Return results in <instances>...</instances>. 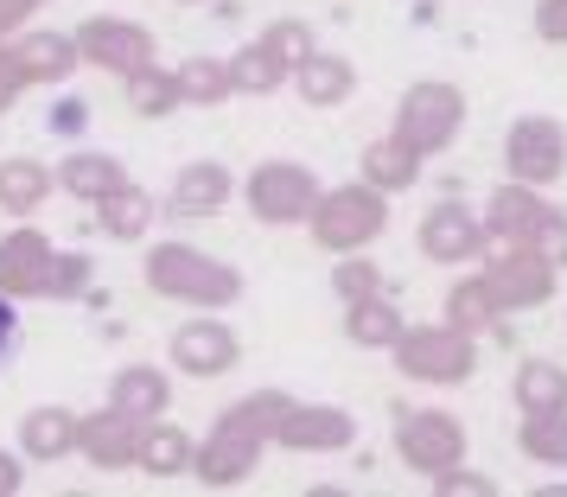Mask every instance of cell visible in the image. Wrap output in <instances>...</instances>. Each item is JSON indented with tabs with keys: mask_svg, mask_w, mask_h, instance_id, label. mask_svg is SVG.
Here are the masks:
<instances>
[{
	"mask_svg": "<svg viewBox=\"0 0 567 497\" xmlns=\"http://www.w3.org/2000/svg\"><path fill=\"white\" fill-rule=\"evenodd\" d=\"M511 395L523 415H548V408H567V370L555 358H523L511 376Z\"/></svg>",
	"mask_w": 567,
	"mask_h": 497,
	"instance_id": "cell-25",
	"label": "cell"
},
{
	"mask_svg": "<svg viewBox=\"0 0 567 497\" xmlns=\"http://www.w3.org/2000/svg\"><path fill=\"white\" fill-rule=\"evenodd\" d=\"M529 249H542V256H548L555 268H567V217H555V224H548V230L529 242Z\"/></svg>",
	"mask_w": 567,
	"mask_h": 497,
	"instance_id": "cell-41",
	"label": "cell"
},
{
	"mask_svg": "<svg viewBox=\"0 0 567 497\" xmlns=\"http://www.w3.org/2000/svg\"><path fill=\"white\" fill-rule=\"evenodd\" d=\"M122 179H128V173H122V159L115 154H71L64 166H58V185H64L71 198H83V205L109 198Z\"/></svg>",
	"mask_w": 567,
	"mask_h": 497,
	"instance_id": "cell-28",
	"label": "cell"
},
{
	"mask_svg": "<svg viewBox=\"0 0 567 497\" xmlns=\"http://www.w3.org/2000/svg\"><path fill=\"white\" fill-rule=\"evenodd\" d=\"M287 77H293V90H300L312 108H338V103L358 96V64L338 58V52H312L307 64H293Z\"/></svg>",
	"mask_w": 567,
	"mask_h": 497,
	"instance_id": "cell-19",
	"label": "cell"
},
{
	"mask_svg": "<svg viewBox=\"0 0 567 497\" xmlns=\"http://www.w3.org/2000/svg\"><path fill=\"white\" fill-rule=\"evenodd\" d=\"M192 434H185L179 421H141V453H134V466L147 472V478H179V472H192Z\"/></svg>",
	"mask_w": 567,
	"mask_h": 497,
	"instance_id": "cell-23",
	"label": "cell"
},
{
	"mask_svg": "<svg viewBox=\"0 0 567 497\" xmlns=\"http://www.w3.org/2000/svg\"><path fill=\"white\" fill-rule=\"evenodd\" d=\"M13 339H20V300H7V293H0V358L13 351Z\"/></svg>",
	"mask_w": 567,
	"mask_h": 497,
	"instance_id": "cell-44",
	"label": "cell"
},
{
	"mask_svg": "<svg viewBox=\"0 0 567 497\" xmlns=\"http://www.w3.org/2000/svg\"><path fill=\"white\" fill-rule=\"evenodd\" d=\"M96 230H103L109 242H141V236L154 230V198L134 179H122L109 198H96Z\"/></svg>",
	"mask_w": 567,
	"mask_h": 497,
	"instance_id": "cell-24",
	"label": "cell"
},
{
	"mask_svg": "<svg viewBox=\"0 0 567 497\" xmlns=\"http://www.w3.org/2000/svg\"><path fill=\"white\" fill-rule=\"evenodd\" d=\"M78 58L83 64H96V71H115V77H128L141 64H154V32L122 20V13H96V20H83L78 32Z\"/></svg>",
	"mask_w": 567,
	"mask_h": 497,
	"instance_id": "cell-10",
	"label": "cell"
},
{
	"mask_svg": "<svg viewBox=\"0 0 567 497\" xmlns=\"http://www.w3.org/2000/svg\"><path fill=\"white\" fill-rule=\"evenodd\" d=\"M32 7H45V0H32Z\"/></svg>",
	"mask_w": 567,
	"mask_h": 497,
	"instance_id": "cell-47",
	"label": "cell"
},
{
	"mask_svg": "<svg viewBox=\"0 0 567 497\" xmlns=\"http://www.w3.org/2000/svg\"><path fill=\"white\" fill-rule=\"evenodd\" d=\"M504 173L548 191L567 173V128L555 115H516L511 134H504Z\"/></svg>",
	"mask_w": 567,
	"mask_h": 497,
	"instance_id": "cell-6",
	"label": "cell"
},
{
	"mask_svg": "<svg viewBox=\"0 0 567 497\" xmlns=\"http://www.w3.org/2000/svg\"><path fill=\"white\" fill-rule=\"evenodd\" d=\"M389 358L395 370L409 376V383H434V390H453L465 383L472 370H478V339L460 332V325H402V339L389 344Z\"/></svg>",
	"mask_w": 567,
	"mask_h": 497,
	"instance_id": "cell-3",
	"label": "cell"
},
{
	"mask_svg": "<svg viewBox=\"0 0 567 497\" xmlns=\"http://www.w3.org/2000/svg\"><path fill=\"white\" fill-rule=\"evenodd\" d=\"M427 485H434L440 497H491V491H497L485 472H465V459H460V466H446V472H434Z\"/></svg>",
	"mask_w": 567,
	"mask_h": 497,
	"instance_id": "cell-38",
	"label": "cell"
},
{
	"mask_svg": "<svg viewBox=\"0 0 567 497\" xmlns=\"http://www.w3.org/2000/svg\"><path fill=\"white\" fill-rule=\"evenodd\" d=\"M465 128V90L446 77H427V83H409V96L395 103V141H409L421 159L446 154Z\"/></svg>",
	"mask_w": 567,
	"mask_h": 497,
	"instance_id": "cell-4",
	"label": "cell"
},
{
	"mask_svg": "<svg viewBox=\"0 0 567 497\" xmlns=\"http://www.w3.org/2000/svg\"><path fill=\"white\" fill-rule=\"evenodd\" d=\"M90 256H64V249H52V268H45V300H78V293H90Z\"/></svg>",
	"mask_w": 567,
	"mask_h": 497,
	"instance_id": "cell-37",
	"label": "cell"
},
{
	"mask_svg": "<svg viewBox=\"0 0 567 497\" xmlns=\"http://www.w3.org/2000/svg\"><path fill=\"white\" fill-rule=\"evenodd\" d=\"M7 58H13V71H20V83H64L71 71H78V39L71 32H45V27H20L13 39H7Z\"/></svg>",
	"mask_w": 567,
	"mask_h": 497,
	"instance_id": "cell-14",
	"label": "cell"
},
{
	"mask_svg": "<svg viewBox=\"0 0 567 497\" xmlns=\"http://www.w3.org/2000/svg\"><path fill=\"white\" fill-rule=\"evenodd\" d=\"M83 122H90V103L83 96H58L52 115H45V128L58 134V141H71V134H83Z\"/></svg>",
	"mask_w": 567,
	"mask_h": 497,
	"instance_id": "cell-39",
	"label": "cell"
},
{
	"mask_svg": "<svg viewBox=\"0 0 567 497\" xmlns=\"http://www.w3.org/2000/svg\"><path fill=\"white\" fill-rule=\"evenodd\" d=\"M141 275H147V288L159 300H179V307H198V313H217V307H230L243 293V275L230 262L205 256L198 242H154Z\"/></svg>",
	"mask_w": 567,
	"mask_h": 497,
	"instance_id": "cell-1",
	"label": "cell"
},
{
	"mask_svg": "<svg viewBox=\"0 0 567 497\" xmlns=\"http://www.w3.org/2000/svg\"><path fill=\"white\" fill-rule=\"evenodd\" d=\"M275 446L287 453H344L358 441V421L344 415L338 402H287V415L275 421Z\"/></svg>",
	"mask_w": 567,
	"mask_h": 497,
	"instance_id": "cell-11",
	"label": "cell"
},
{
	"mask_svg": "<svg viewBox=\"0 0 567 497\" xmlns=\"http://www.w3.org/2000/svg\"><path fill=\"white\" fill-rule=\"evenodd\" d=\"M52 166H39V159H0V210L7 217H32V210L52 198Z\"/></svg>",
	"mask_w": 567,
	"mask_h": 497,
	"instance_id": "cell-27",
	"label": "cell"
},
{
	"mask_svg": "<svg viewBox=\"0 0 567 497\" xmlns=\"http://www.w3.org/2000/svg\"><path fill=\"white\" fill-rule=\"evenodd\" d=\"M249 210H256L261 224H307L312 205H319V179H312L300 159H261L256 173H249Z\"/></svg>",
	"mask_w": 567,
	"mask_h": 497,
	"instance_id": "cell-8",
	"label": "cell"
},
{
	"mask_svg": "<svg viewBox=\"0 0 567 497\" xmlns=\"http://www.w3.org/2000/svg\"><path fill=\"white\" fill-rule=\"evenodd\" d=\"M224 64H230V96H275V90L287 83V71L261 52V39L256 45H243V52H230Z\"/></svg>",
	"mask_w": 567,
	"mask_h": 497,
	"instance_id": "cell-33",
	"label": "cell"
},
{
	"mask_svg": "<svg viewBox=\"0 0 567 497\" xmlns=\"http://www.w3.org/2000/svg\"><path fill=\"white\" fill-rule=\"evenodd\" d=\"M109 408H122L134 421H159L173 408V383H166V370L154 364H128L109 376Z\"/></svg>",
	"mask_w": 567,
	"mask_h": 497,
	"instance_id": "cell-20",
	"label": "cell"
},
{
	"mask_svg": "<svg viewBox=\"0 0 567 497\" xmlns=\"http://www.w3.org/2000/svg\"><path fill=\"white\" fill-rule=\"evenodd\" d=\"M122 96H128V108L141 115V122H159V115L179 108V90H173V71H166V64H141V71H128V77H122Z\"/></svg>",
	"mask_w": 567,
	"mask_h": 497,
	"instance_id": "cell-32",
	"label": "cell"
},
{
	"mask_svg": "<svg viewBox=\"0 0 567 497\" xmlns=\"http://www.w3.org/2000/svg\"><path fill=\"white\" fill-rule=\"evenodd\" d=\"M78 453L96 472H122L134 466L141 453V421L122 415V408H96V415H78Z\"/></svg>",
	"mask_w": 567,
	"mask_h": 497,
	"instance_id": "cell-17",
	"label": "cell"
},
{
	"mask_svg": "<svg viewBox=\"0 0 567 497\" xmlns=\"http://www.w3.org/2000/svg\"><path fill=\"white\" fill-rule=\"evenodd\" d=\"M516 453L536 459V466H567V408L516 421Z\"/></svg>",
	"mask_w": 567,
	"mask_h": 497,
	"instance_id": "cell-29",
	"label": "cell"
},
{
	"mask_svg": "<svg viewBox=\"0 0 567 497\" xmlns=\"http://www.w3.org/2000/svg\"><path fill=\"white\" fill-rule=\"evenodd\" d=\"M332 293L351 307V300H370V293H383V268L370 262L363 249H351V256H338L332 268Z\"/></svg>",
	"mask_w": 567,
	"mask_h": 497,
	"instance_id": "cell-35",
	"label": "cell"
},
{
	"mask_svg": "<svg viewBox=\"0 0 567 497\" xmlns=\"http://www.w3.org/2000/svg\"><path fill=\"white\" fill-rule=\"evenodd\" d=\"M20 90H27V83H20V71H13V58H7V39H0V115H7V108L20 103Z\"/></svg>",
	"mask_w": 567,
	"mask_h": 497,
	"instance_id": "cell-42",
	"label": "cell"
},
{
	"mask_svg": "<svg viewBox=\"0 0 567 497\" xmlns=\"http://www.w3.org/2000/svg\"><path fill=\"white\" fill-rule=\"evenodd\" d=\"M312 242L326 249V256H351V249H370L377 236L389 230V198L377 191V185H332V191H319V205H312L307 217Z\"/></svg>",
	"mask_w": 567,
	"mask_h": 497,
	"instance_id": "cell-2",
	"label": "cell"
},
{
	"mask_svg": "<svg viewBox=\"0 0 567 497\" xmlns=\"http://www.w3.org/2000/svg\"><path fill=\"white\" fill-rule=\"evenodd\" d=\"M395 453H402V466L421 472V478L460 466L465 459L460 415H446V408H402V415H395Z\"/></svg>",
	"mask_w": 567,
	"mask_h": 497,
	"instance_id": "cell-7",
	"label": "cell"
},
{
	"mask_svg": "<svg viewBox=\"0 0 567 497\" xmlns=\"http://www.w3.org/2000/svg\"><path fill=\"white\" fill-rule=\"evenodd\" d=\"M173 90L192 108H217L230 96V64L224 58H185V64H173Z\"/></svg>",
	"mask_w": 567,
	"mask_h": 497,
	"instance_id": "cell-30",
	"label": "cell"
},
{
	"mask_svg": "<svg viewBox=\"0 0 567 497\" xmlns=\"http://www.w3.org/2000/svg\"><path fill=\"white\" fill-rule=\"evenodd\" d=\"M230 166H217V159H192V166H179L173 173V210L179 217H217V210L230 205Z\"/></svg>",
	"mask_w": 567,
	"mask_h": 497,
	"instance_id": "cell-18",
	"label": "cell"
},
{
	"mask_svg": "<svg viewBox=\"0 0 567 497\" xmlns=\"http://www.w3.org/2000/svg\"><path fill=\"white\" fill-rule=\"evenodd\" d=\"M261 453H268L261 434H249V427L230 421V415H217V427L192 446V478H198L205 491H230V485H243V478L261 466Z\"/></svg>",
	"mask_w": 567,
	"mask_h": 497,
	"instance_id": "cell-9",
	"label": "cell"
},
{
	"mask_svg": "<svg viewBox=\"0 0 567 497\" xmlns=\"http://www.w3.org/2000/svg\"><path fill=\"white\" fill-rule=\"evenodd\" d=\"M402 325H409V319L395 313L389 293H370V300H351V307H344V339L363 344V351H389V344L402 339Z\"/></svg>",
	"mask_w": 567,
	"mask_h": 497,
	"instance_id": "cell-26",
	"label": "cell"
},
{
	"mask_svg": "<svg viewBox=\"0 0 567 497\" xmlns=\"http://www.w3.org/2000/svg\"><path fill=\"white\" fill-rule=\"evenodd\" d=\"M20 453H27V459H39V466L71 459V453H78V415H71V408H58V402L32 408V415L20 421Z\"/></svg>",
	"mask_w": 567,
	"mask_h": 497,
	"instance_id": "cell-22",
	"label": "cell"
},
{
	"mask_svg": "<svg viewBox=\"0 0 567 497\" xmlns=\"http://www.w3.org/2000/svg\"><path fill=\"white\" fill-rule=\"evenodd\" d=\"M555 217H561V210L548 205V191H536V185H523V179H504L485 198V236L491 242H536Z\"/></svg>",
	"mask_w": 567,
	"mask_h": 497,
	"instance_id": "cell-13",
	"label": "cell"
},
{
	"mask_svg": "<svg viewBox=\"0 0 567 497\" xmlns=\"http://www.w3.org/2000/svg\"><path fill=\"white\" fill-rule=\"evenodd\" d=\"M236 358H243V344L224 319L173 325V370H185V376H224V370H236Z\"/></svg>",
	"mask_w": 567,
	"mask_h": 497,
	"instance_id": "cell-15",
	"label": "cell"
},
{
	"mask_svg": "<svg viewBox=\"0 0 567 497\" xmlns=\"http://www.w3.org/2000/svg\"><path fill=\"white\" fill-rule=\"evenodd\" d=\"M421 166H427V159L414 154L409 141L383 134V141H370V147L358 154V179H363V185H377L383 198H395V191H409V185L421 179Z\"/></svg>",
	"mask_w": 567,
	"mask_h": 497,
	"instance_id": "cell-21",
	"label": "cell"
},
{
	"mask_svg": "<svg viewBox=\"0 0 567 497\" xmlns=\"http://www.w3.org/2000/svg\"><path fill=\"white\" fill-rule=\"evenodd\" d=\"M27 491V472H20V453H0V497Z\"/></svg>",
	"mask_w": 567,
	"mask_h": 497,
	"instance_id": "cell-45",
	"label": "cell"
},
{
	"mask_svg": "<svg viewBox=\"0 0 567 497\" xmlns=\"http://www.w3.org/2000/svg\"><path fill=\"white\" fill-rule=\"evenodd\" d=\"M485 288L491 300L504 307V313H529V307H548L555 300V281H561V268L548 262L542 249H529V242H491L485 236Z\"/></svg>",
	"mask_w": 567,
	"mask_h": 497,
	"instance_id": "cell-5",
	"label": "cell"
},
{
	"mask_svg": "<svg viewBox=\"0 0 567 497\" xmlns=\"http://www.w3.org/2000/svg\"><path fill=\"white\" fill-rule=\"evenodd\" d=\"M27 13H39L32 0H0V39H13V32L27 27Z\"/></svg>",
	"mask_w": 567,
	"mask_h": 497,
	"instance_id": "cell-43",
	"label": "cell"
},
{
	"mask_svg": "<svg viewBox=\"0 0 567 497\" xmlns=\"http://www.w3.org/2000/svg\"><path fill=\"white\" fill-rule=\"evenodd\" d=\"M261 52L275 58L281 71H293V64H307V58L319 52V39H312L307 20H275V27L261 32Z\"/></svg>",
	"mask_w": 567,
	"mask_h": 497,
	"instance_id": "cell-34",
	"label": "cell"
},
{
	"mask_svg": "<svg viewBox=\"0 0 567 497\" xmlns=\"http://www.w3.org/2000/svg\"><path fill=\"white\" fill-rule=\"evenodd\" d=\"M185 7H198V0H185Z\"/></svg>",
	"mask_w": 567,
	"mask_h": 497,
	"instance_id": "cell-46",
	"label": "cell"
},
{
	"mask_svg": "<svg viewBox=\"0 0 567 497\" xmlns=\"http://www.w3.org/2000/svg\"><path fill=\"white\" fill-rule=\"evenodd\" d=\"M504 319V307L491 300V288H485V275H465V281H453V293H446V325H460V332H491Z\"/></svg>",
	"mask_w": 567,
	"mask_h": 497,
	"instance_id": "cell-31",
	"label": "cell"
},
{
	"mask_svg": "<svg viewBox=\"0 0 567 497\" xmlns=\"http://www.w3.org/2000/svg\"><path fill=\"white\" fill-rule=\"evenodd\" d=\"M414 242H421V256L440 262V268L478 262V249H485V217H478L472 205H460V198H446V205H434L427 217H421Z\"/></svg>",
	"mask_w": 567,
	"mask_h": 497,
	"instance_id": "cell-12",
	"label": "cell"
},
{
	"mask_svg": "<svg viewBox=\"0 0 567 497\" xmlns=\"http://www.w3.org/2000/svg\"><path fill=\"white\" fill-rule=\"evenodd\" d=\"M536 32L548 45H567V0H542L536 7Z\"/></svg>",
	"mask_w": 567,
	"mask_h": 497,
	"instance_id": "cell-40",
	"label": "cell"
},
{
	"mask_svg": "<svg viewBox=\"0 0 567 497\" xmlns=\"http://www.w3.org/2000/svg\"><path fill=\"white\" fill-rule=\"evenodd\" d=\"M45 268H52L45 230L20 224V230L0 236V293L7 300H45Z\"/></svg>",
	"mask_w": 567,
	"mask_h": 497,
	"instance_id": "cell-16",
	"label": "cell"
},
{
	"mask_svg": "<svg viewBox=\"0 0 567 497\" xmlns=\"http://www.w3.org/2000/svg\"><path fill=\"white\" fill-rule=\"evenodd\" d=\"M287 402H293L287 390H256V395H243L236 408H224V415H230V421H243L249 434H261V441H268V434H275V421L287 415Z\"/></svg>",
	"mask_w": 567,
	"mask_h": 497,
	"instance_id": "cell-36",
	"label": "cell"
}]
</instances>
